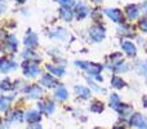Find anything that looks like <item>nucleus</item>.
<instances>
[{
  "mask_svg": "<svg viewBox=\"0 0 147 129\" xmlns=\"http://www.w3.org/2000/svg\"><path fill=\"white\" fill-rule=\"evenodd\" d=\"M22 56H23V58H27V61H31V58H36V53L34 51H30V49L23 52Z\"/></svg>",
  "mask_w": 147,
  "mask_h": 129,
  "instance_id": "29",
  "label": "nucleus"
},
{
  "mask_svg": "<svg viewBox=\"0 0 147 129\" xmlns=\"http://www.w3.org/2000/svg\"><path fill=\"white\" fill-rule=\"evenodd\" d=\"M105 14H106L109 18H111V20L114 21V22H116V23H123L124 22L121 10L120 9H116V8H107V9H105Z\"/></svg>",
  "mask_w": 147,
  "mask_h": 129,
  "instance_id": "5",
  "label": "nucleus"
},
{
  "mask_svg": "<svg viewBox=\"0 0 147 129\" xmlns=\"http://www.w3.org/2000/svg\"><path fill=\"white\" fill-rule=\"evenodd\" d=\"M89 36H90V39L93 41L99 43V41H102L105 38H106V28H105L102 25L93 26V27L89 28Z\"/></svg>",
  "mask_w": 147,
  "mask_h": 129,
  "instance_id": "3",
  "label": "nucleus"
},
{
  "mask_svg": "<svg viewBox=\"0 0 147 129\" xmlns=\"http://www.w3.org/2000/svg\"><path fill=\"white\" fill-rule=\"evenodd\" d=\"M40 109L43 110L47 115H51V114H53L54 110H56V103H54L53 101H47L45 103L40 105Z\"/></svg>",
  "mask_w": 147,
  "mask_h": 129,
  "instance_id": "19",
  "label": "nucleus"
},
{
  "mask_svg": "<svg viewBox=\"0 0 147 129\" xmlns=\"http://www.w3.org/2000/svg\"><path fill=\"white\" fill-rule=\"evenodd\" d=\"M121 48H123V51H124L125 53H127L128 56H130V57H134L136 54H137V48H136L134 44H133L132 41H129V40L123 41Z\"/></svg>",
  "mask_w": 147,
  "mask_h": 129,
  "instance_id": "12",
  "label": "nucleus"
},
{
  "mask_svg": "<svg viewBox=\"0 0 147 129\" xmlns=\"http://www.w3.org/2000/svg\"><path fill=\"white\" fill-rule=\"evenodd\" d=\"M128 70V65L125 63V62H123V63H120L119 66H117L116 68H115V71L116 72H125V71Z\"/></svg>",
  "mask_w": 147,
  "mask_h": 129,
  "instance_id": "31",
  "label": "nucleus"
},
{
  "mask_svg": "<svg viewBox=\"0 0 147 129\" xmlns=\"http://www.w3.org/2000/svg\"><path fill=\"white\" fill-rule=\"evenodd\" d=\"M47 70L56 76H63L65 75V68L59 67V66H54V65L49 63V65H47Z\"/></svg>",
  "mask_w": 147,
  "mask_h": 129,
  "instance_id": "20",
  "label": "nucleus"
},
{
  "mask_svg": "<svg viewBox=\"0 0 147 129\" xmlns=\"http://www.w3.org/2000/svg\"><path fill=\"white\" fill-rule=\"evenodd\" d=\"M39 38L35 32H32L31 30H28L25 35V39H23V43H25L26 47H36L38 45Z\"/></svg>",
  "mask_w": 147,
  "mask_h": 129,
  "instance_id": "8",
  "label": "nucleus"
},
{
  "mask_svg": "<svg viewBox=\"0 0 147 129\" xmlns=\"http://www.w3.org/2000/svg\"><path fill=\"white\" fill-rule=\"evenodd\" d=\"M75 14H76V18L79 20H83V18H85L86 16L89 14V8L86 7L84 3H78L76 4V10H75Z\"/></svg>",
  "mask_w": 147,
  "mask_h": 129,
  "instance_id": "9",
  "label": "nucleus"
},
{
  "mask_svg": "<svg viewBox=\"0 0 147 129\" xmlns=\"http://www.w3.org/2000/svg\"><path fill=\"white\" fill-rule=\"evenodd\" d=\"M89 110H90L93 114H101V112L105 110V106H103V103H102V102L96 101V102H93V103H92V106L89 107Z\"/></svg>",
  "mask_w": 147,
  "mask_h": 129,
  "instance_id": "23",
  "label": "nucleus"
},
{
  "mask_svg": "<svg viewBox=\"0 0 147 129\" xmlns=\"http://www.w3.org/2000/svg\"><path fill=\"white\" fill-rule=\"evenodd\" d=\"M17 68V63L13 61H9L7 58H0V71L3 74H7L10 72V71L16 70Z\"/></svg>",
  "mask_w": 147,
  "mask_h": 129,
  "instance_id": "7",
  "label": "nucleus"
},
{
  "mask_svg": "<svg viewBox=\"0 0 147 129\" xmlns=\"http://www.w3.org/2000/svg\"><path fill=\"white\" fill-rule=\"evenodd\" d=\"M54 96H56V98H58L59 101H66V99L69 98V92H67V89L65 88L63 85H59L58 88H57Z\"/></svg>",
  "mask_w": 147,
  "mask_h": 129,
  "instance_id": "17",
  "label": "nucleus"
},
{
  "mask_svg": "<svg viewBox=\"0 0 147 129\" xmlns=\"http://www.w3.org/2000/svg\"><path fill=\"white\" fill-rule=\"evenodd\" d=\"M59 17L66 22H70L74 18V10H71L70 8H61L59 9Z\"/></svg>",
  "mask_w": 147,
  "mask_h": 129,
  "instance_id": "15",
  "label": "nucleus"
},
{
  "mask_svg": "<svg viewBox=\"0 0 147 129\" xmlns=\"http://www.w3.org/2000/svg\"><path fill=\"white\" fill-rule=\"evenodd\" d=\"M116 111L119 112L120 115H123V116H127V115H130L133 111V107L130 106V105L128 103H120L119 107L116 109Z\"/></svg>",
  "mask_w": 147,
  "mask_h": 129,
  "instance_id": "18",
  "label": "nucleus"
},
{
  "mask_svg": "<svg viewBox=\"0 0 147 129\" xmlns=\"http://www.w3.org/2000/svg\"><path fill=\"white\" fill-rule=\"evenodd\" d=\"M40 83L43 84L44 86H47V88H54V86L58 84L57 83V80L51 75V74H45V75H43Z\"/></svg>",
  "mask_w": 147,
  "mask_h": 129,
  "instance_id": "14",
  "label": "nucleus"
},
{
  "mask_svg": "<svg viewBox=\"0 0 147 129\" xmlns=\"http://www.w3.org/2000/svg\"><path fill=\"white\" fill-rule=\"evenodd\" d=\"M59 3V5H62V8H70L75 4V0H57Z\"/></svg>",
  "mask_w": 147,
  "mask_h": 129,
  "instance_id": "30",
  "label": "nucleus"
},
{
  "mask_svg": "<svg viewBox=\"0 0 147 129\" xmlns=\"http://www.w3.org/2000/svg\"><path fill=\"white\" fill-rule=\"evenodd\" d=\"M17 1H20V3H23V1H26V0H17Z\"/></svg>",
  "mask_w": 147,
  "mask_h": 129,
  "instance_id": "38",
  "label": "nucleus"
},
{
  "mask_svg": "<svg viewBox=\"0 0 147 129\" xmlns=\"http://www.w3.org/2000/svg\"><path fill=\"white\" fill-rule=\"evenodd\" d=\"M5 9H7V5H5V3L3 1V0H0V13H3Z\"/></svg>",
  "mask_w": 147,
  "mask_h": 129,
  "instance_id": "34",
  "label": "nucleus"
},
{
  "mask_svg": "<svg viewBox=\"0 0 147 129\" xmlns=\"http://www.w3.org/2000/svg\"><path fill=\"white\" fill-rule=\"evenodd\" d=\"M96 79H97V80H99V81L103 80V79H102V76H99V75H97V76H96Z\"/></svg>",
  "mask_w": 147,
  "mask_h": 129,
  "instance_id": "36",
  "label": "nucleus"
},
{
  "mask_svg": "<svg viewBox=\"0 0 147 129\" xmlns=\"http://www.w3.org/2000/svg\"><path fill=\"white\" fill-rule=\"evenodd\" d=\"M25 119H26V122L27 123L34 124V123H38L39 120L41 119V115H40V112L36 111V110H30V111L26 112Z\"/></svg>",
  "mask_w": 147,
  "mask_h": 129,
  "instance_id": "13",
  "label": "nucleus"
},
{
  "mask_svg": "<svg viewBox=\"0 0 147 129\" xmlns=\"http://www.w3.org/2000/svg\"><path fill=\"white\" fill-rule=\"evenodd\" d=\"M141 9H142V10H143V12H145V13H146V14H147V0H146V1H145V3H143V4H142V5H141Z\"/></svg>",
  "mask_w": 147,
  "mask_h": 129,
  "instance_id": "35",
  "label": "nucleus"
},
{
  "mask_svg": "<svg viewBox=\"0 0 147 129\" xmlns=\"http://www.w3.org/2000/svg\"><path fill=\"white\" fill-rule=\"evenodd\" d=\"M0 52H1V47H0Z\"/></svg>",
  "mask_w": 147,
  "mask_h": 129,
  "instance_id": "39",
  "label": "nucleus"
},
{
  "mask_svg": "<svg viewBox=\"0 0 147 129\" xmlns=\"http://www.w3.org/2000/svg\"><path fill=\"white\" fill-rule=\"evenodd\" d=\"M10 102H12V97H0V111H7L10 106Z\"/></svg>",
  "mask_w": 147,
  "mask_h": 129,
  "instance_id": "22",
  "label": "nucleus"
},
{
  "mask_svg": "<svg viewBox=\"0 0 147 129\" xmlns=\"http://www.w3.org/2000/svg\"><path fill=\"white\" fill-rule=\"evenodd\" d=\"M13 88H14V85L10 84L9 80H3L0 83V89H3V91H12Z\"/></svg>",
  "mask_w": 147,
  "mask_h": 129,
  "instance_id": "28",
  "label": "nucleus"
},
{
  "mask_svg": "<svg viewBox=\"0 0 147 129\" xmlns=\"http://www.w3.org/2000/svg\"><path fill=\"white\" fill-rule=\"evenodd\" d=\"M5 48L7 51H9L10 53H14L18 48V41L16 39L14 35H8L7 36V40H5Z\"/></svg>",
  "mask_w": 147,
  "mask_h": 129,
  "instance_id": "11",
  "label": "nucleus"
},
{
  "mask_svg": "<svg viewBox=\"0 0 147 129\" xmlns=\"http://www.w3.org/2000/svg\"><path fill=\"white\" fill-rule=\"evenodd\" d=\"M51 36H53V38H57V39H59V40H62V39H65V36H66V31H65L63 28H57V30L52 31Z\"/></svg>",
  "mask_w": 147,
  "mask_h": 129,
  "instance_id": "26",
  "label": "nucleus"
},
{
  "mask_svg": "<svg viewBox=\"0 0 147 129\" xmlns=\"http://www.w3.org/2000/svg\"><path fill=\"white\" fill-rule=\"evenodd\" d=\"M146 129H147V128H146Z\"/></svg>",
  "mask_w": 147,
  "mask_h": 129,
  "instance_id": "41",
  "label": "nucleus"
},
{
  "mask_svg": "<svg viewBox=\"0 0 147 129\" xmlns=\"http://www.w3.org/2000/svg\"><path fill=\"white\" fill-rule=\"evenodd\" d=\"M140 10H141V8L138 7V5H136V4L128 5L127 9H125V13H127L128 20L133 21V20H136V18H138V16H140Z\"/></svg>",
  "mask_w": 147,
  "mask_h": 129,
  "instance_id": "10",
  "label": "nucleus"
},
{
  "mask_svg": "<svg viewBox=\"0 0 147 129\" xmlns=\"http://www.w3.org/2000/svg\"><path fill=\"white\" fill-rule=\"evenodd\" d=\"M75 91H76V93L81 97V98H85V99L89 98V97H90V94H92L90 89L85 88V86H83V85H76L75 86Z\"/></svg>",
  "mask_w": 147,
  "mask_h": 129,
  "instance_id": "21",
  "label": "nucleus"
},
{
  "mask_svg": "<svg viewBox=\"0 0 147 129\" xmlns=\"http://www.w3.org/2000/svg\"><path fill=\"white\" fill-rule=\"evenodd\" d=\"M39 62H34V61H25L22 63L23 68V75L27 76V78H35L40 74V70L38 67Z\"/></svg>",
  "mask_w": 147,
  "mask_h": 129,
  "instance_id": "2",
  "label": "nucleus"
},
{
  "mask_svg": "<svg viewBox=\"0 0 147 129\" xmlns=\"http://www.w3.org/2000/svg\"><path fill=\"white\" fill-rule=\"evenodd\" d=\"M27 129H43V127H41V124H39V123H34V124L28 125Z\"/></svg>",
  "mask_w": 147,
  "mask_h": 129,
  "instance_id": "33",
  "label": "nucleus"
},
{
  "mask_svg": "<svg viewBox=\"0 0 147 129\" xmlns=\"http://www.w3.org/2000/svg\"><path fill=\"white\" fill-rule=\"evenodd\" d=\"M25 93L28 98H32V99H36V98H40L41 94H43V91L40 89V86H38L36 84L34 85H28L25 88Z\"/></svg>",
  "mask_w": 147,
  "mask_h": 129,
  "instance_id": "6",
  "label": "nucleus"
},
{
  "mask_svg": "<svg viewBox=\"0 0 147 129\" xmlns=\"http://www.w3.org/2000/svg\"><path fill=\"white\" fill-rule=\"evenodd\" d=\"M129 124L138 129H146L147 128V118L142 114H133L129 119Z\"/></svg>",
  "mask_w": 147,
  "mask_h": 129,
  "instance_id": "4",
  "label": "nucleus"
},
{
  "mask_svg": "<svg viewBox=\"0 0 147 129\" xmlns=\"http://www.w3.org/2000/svg\"><path fill=\"white\" fill-rule=\"evenodd\" d=\"M111 85L114 86V88H116V89H121V88H124L125 86V81L123 80V79H120L119 76H112Z\"/></svg>",
  "mask_w": 147,
  "mask_h": 129,
  "instance_id": "24",
  "label": "nucleus"
},
{
  "mask_svg": "<svg viewBox=\"0 0 147 129\" xmlns=\"http://www.w3.org/2000/svg\"><path fill=\"white\" fill-rule=\"evenodd\" d=\"M96 129H99V128H96Z\"/></svg>",
  "mask_w": 147,
  "mask_h": 129,
  "instance_id": "40",
  "label": "nucleus"
},
{
  "mask_svg": "<svg viewBox=\"0 0 147 129\" xmlns=\"http://www.w3.org/2000/svg\"><path fill=\"white\" fill-rule=\"evenodd\" d=\"M140 28L142 31L147 32V20H141L140 21Z\"/></svg>",
  "mask_w": 147,
  "mask_h": 129,
  "instance_id": "32",
  "label": "nucleus"
},
{
  "mask_svg": "<svg viewBox=\"0 0 147 129\" xmlns=\"http://www.w3.org/2000/svg\"><path fill=\"white\" fill-rule=\"evenodd\" d=\"M10 123H21L23 122V114L21 110H14L13 112H10L9 116H8Z\"/></svg>",
  "mask_w": 147,
  "mask_h": 129,
  "instance_id": "16",
  "label": "nucleus"
},
{
  "mask_svg": "<svg viewBox=\"0 0 147 129\" xmlns=\"http://www.w3.org/2000/svg\"><path fill=\"white\" fill-rule=\"evenodd\" d=\"M138 74L143 76H147V61H143L138 65Z\"/></svg>",
  "mask_w": 147,
  "mask_h": 129,
  "instance_id": "27",
  "label": "nucleus"
},
{
  "mask_svg": "<svg viewBox=\"0 0 147 129\" xmlns=\"http://www.w3.org/2000/svg\"><path fill=\"white\" fill-rule=\"evenodd\" d=\"M93 1H94V3H101L102 0H93Z\"/></svg>",
  "mask_w": 147,
  "mask_h": 129,
  "instance_id": "37",
  "label": "nucleus"
},
{
  "mask_svg": "<svg viewBox=\"0 0 147 129\" xmlns=\"http://www.w3.org/2000/svg\"><path fill=\"white\" fill-rule=\"evenodd\" d=\"M120 103H121V102H120V98L116 93H114V94L110 96V106H111L114 110H116Z\"/></svg>",
  "mask_w": 147,
  "mask_h": 129,
  "instance_id": "25",
  "label": "nucleus"
},
{
  "mask_svg": "<svg viewBox=\"0 0 147 129\" xmlns=\"http://www.w3.org/2000/svg\"><path fill=\"white\" fill-rule=\"evenodd\" d=\"M75 65L78 66V67L83 68V70H85L88 74H90V75H99V72L102 71V65L99 63H94V62H86V61H76Z\"/></svg>",
  "mask_w": 147,
  "mask_h": 129,
  "instance_id": "1",
  "label": "nucleus"
}]
</instances>
